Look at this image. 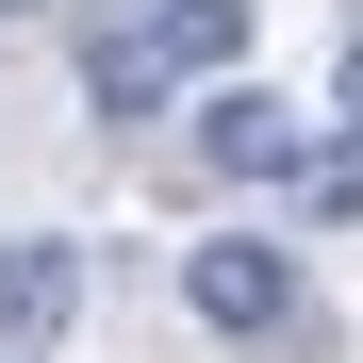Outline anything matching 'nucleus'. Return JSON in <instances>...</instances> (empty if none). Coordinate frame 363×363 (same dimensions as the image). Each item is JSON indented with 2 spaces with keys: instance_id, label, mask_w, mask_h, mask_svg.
<instances>
[{
  "instance_id": "nucleus-1",
  "label": "nucleus",
  "mask_w": 363,
  "mask_h": 363,
  "mask_svg": "<svg viewBox=\"0 0 363 363\" xmlns=\"http://www.w3.org/2000/svg\"><path fill=\"white\" fill-rule=\"evenodd\" d=\"M182 314L231 330V347H330L314 281H297V248H264V231H199L182 248Z\"/></svg>"
},
{
  "instance_id": "nucleus-2",
  "label": "nucleus",
  "mask_w": 363,
  "mask_h": 363,
  "mask_svg": "<svg viewBox=\"0 0 363 363\" xmlns=\"http://www.w3.org/2000/svg\"><path fill=\"white\" fill-rule=\"evenodd\" d=\"M83 281H99V248L83 231H0V363H50L83 330Z\"/></svg>"
},
{
  "instance_id": "nucleus-3",
  "label": "nucleus",
  "mask_w": 363,
  "mask_h": 363,
  "mask_svg": "<svg viewBox=\"0 0 363 363\" xmlns=\"http://www.w3.org/2000/svg\"><path fill=\"white\" fill-rule=\"evenodd\" d=\"M297 149H314V133H297V99H281V83L231 67V83L199 99V165H231V182H297Z\"/></svg>"
},
{
  "instance_id": "nucleus-4",
  "label": "nucleus",
  "mask_w": 363,
  "mask_h": 363,
  "mask_svg": "<svg viewBox=\"0 0 363 363\" xmlns=\"http://www.w3.org/2000/svg\"><path fill=\"white\" fill-rule=\"evenodd\" d=\"M133 33L165 50V83H231V67H248V0H149Z\"/></svg>"
},
{
  "instance_id": "nucleus-5",
  "label": "nucleus",
  "mask_w": 363,
  "mask_h": 363,
  "mask_svg": "<svg viewBox=\"0 0 363 363\" xmlns=\"http://www.w3.org/2000/svg\"><path fill=\"white\" fill-rule=\"evenodd\" d=\"M83 99H99V133H149V116H165V50L133 17H99L83 33Z\"/></svg>"
},
{
  "instance_id": "nucleus-6",
  "label": "nucleus",
  "mask_w": 363,
  "mask_h": 363,
  "mask_svg": "<svg viewBox=\"0 0 363 363\" xmlns=\"http://www.w3.org/2000/svg\"><path fill=\"white\" fill-rule=\"evenodd\" d=\"M297 199H314V215H363V149H297Z\"/></svg>"
},
{
  "instance_id": "nucleus-7",
  "label": "nucleus",
  "mask_w": 363,
  "mask_h": 363,
  "mask_svg": "<svg viewBox=\"0 0 363 363\" xmlns=\"http://www.w3.org/2000/svg\"><path fill=\"white\" fill-rule=\"evenodd\" d=\"M330 116H347V149H363V17L330 33Z\"/></svg>"
},
{
  "instance_id": "nucleus-8",
  "label": "nucleus",
  "mask_w": 363,
  "mask_h": 363,
  "mask_svg": "<svg viewBox=\"0 0 363 363\" xmlns=\"http://www.w3.org/2000/svg\"><path fill=\"white\" fill-rule=\"evenodd\" d=\"M0 17H33V0H0Z\"/></svg>"
}]
</instances>
